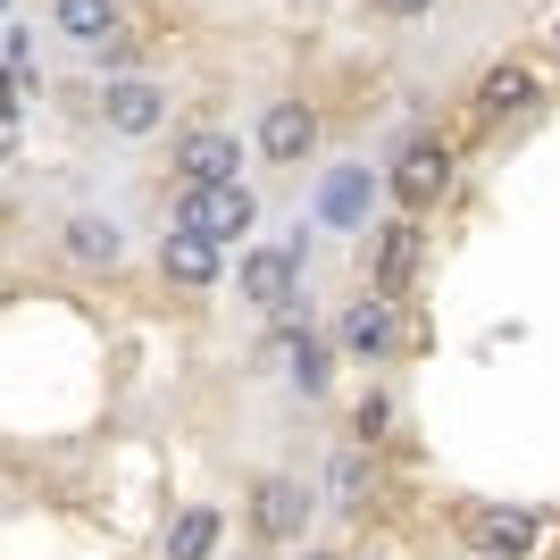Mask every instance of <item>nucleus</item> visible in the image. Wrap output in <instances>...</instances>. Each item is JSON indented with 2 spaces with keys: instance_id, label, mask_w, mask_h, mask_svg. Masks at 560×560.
Returning <instances> with one entry per match:
<instances>
[{
  "instance_id": "7ed1b4c3",
  "label": "nucleus",
  "mask_w": 560,
  "mask_h": 560,
  "mask_svg": "<svg viewBox=\"0 0 560 560\" xmlns=\"http://www.w3.org/2000/svg\"><path fill=\"white\" fill-rule=\"evenodd\" d=\"M318 511H327V493L310 486L302 468H268V477H252V502H243V518H252V536L268 544V552H302L310 527H318Z\"/></svg>"
},
{
  "instance_id": "6e6552de",
  "label": "nucleus",
  "mask_w": 560,
  "mask_h": 560,
  "mask_svg": "<svg viewBox=\"0 0 560 560\" xmlns=\"http://www.w3.org/2000/svg\"><path fill=\"white\" fill-rule=\"evenodd\" d=\"M167 226H192V234H210L218 252H234V243H252V234H259V185L243 176V185H201V192H176Z\"/></svg>"
},
{
  "instance_id": "9b49d317",
  "label": "nucleus",
  "mask_w": 560,
  "mask_h": 560,
  "mask_svg": "<svg viewBox=\"0 0 560 560\" xmlns=\"http://www.w3.org/2000/svg\"><path fill=\"white\" fill-rule=\"evenodd\" d=\"M419 268H427V218H376L369 226V293H410L419 284Z\"/></svg>"
},
{
  "instance_id": "39448f33",
  "label": "nucleus",
  "mask_w": 560,
  "mask_h": 560,
  "mask_svg": "<svg viewBox=\"0 0 560 560\" xmlns=\"http://www.w3.org/2000/svg\"><path fill=\"white\" fill-rule=\"evenodd\" d=\"M335 351H343V360H360V369H394L401 351H410V327H401V302L394 293H369V284H360V293H351L343 310H335Z\"/></svg>"
},
{
  "instance_id": "1a4fd4ad",
  "label": "nucleus",
  "mask_w": 560,
  "mask_h": 560,
  "mask_svg": "<svg viewBox=\"0 0 560 560\" xmlns=\"http://www.w3.org/2000/svg\"><path fill=\"white\" fill-rule=\"evenodd\" d=\"M252 160H268V167H310V160H318V101H310V93H268V101H259Z\"/></svg>"
},
{
  "instance_id": "2eb2a0df",
  "label": "nucleus",
  "mask_w": 560,
  "mask_h": 560,
  "mask_svg": "<svg viewBox=\"0 0 560 560\" xmlns=\"http://www.w3.org/2000/svg\"><path fill=\"white\" fill-rule=\"evenodd\" d=\"M50 34L93 59L101 43H117V34H126V0H50Z\"/></svg>"
},
{
  "instance_id": "f03ea898",
  "label": "nucleus",
  "mask_w": 560,
  "mask_h": 560,
  "mask_svg": "<svg viewBox=\"0 0 560 560\" xmlns=\"http://www.w3.org/2000/svg\"><path fill=\"white\" fill-rule=\"evenodd\" d=\"M243 167H252V135H234L226 117H185V126L167 135V176H176V192L243 185Z\"/></svg>"
},
{
  "instance_id": "f8f14e48",
  "label": "nucleus",
  "mask_w": 560,
  "mask_h": 560,
  "mask_svg": "<svg viewBox=\"0 0 560 560\" xmlns=\"http://www.w3.org/2000/svg\"><path fill=\"white\" fill-rule=\"evenodd\" d=\"M50 243H59V259L84 268V277H117V268L135 259V243H126V226H117L109 210H59Z\"/></svg>"
},
{
  "instance_id": "20e7f679",
  "label": "nucleus",
  "mask_w": 560,
  "mask_h": 560,
  "mask_svg": "<svg viewBox=\"0 0 560 560\" xmlns=\"http://www.w3.org/2000/svg\"><path fill=\"white\" fill-rule=\"evenodd\" d=\"M452 176H460L452 142H444V135H427V126H401L394 160H385V201H394L401 218H427V210L452 192Z\"/></svg>"
},
{
  "instance_id": "ddd939ff",
  "label": "nucleus",
  "mask_w": 560,
  "mask_h": 560,
  "mask_svg": "<svg viewBox=\"0 0 560 560\" xmlns=\"http://www.w3.org/2000/svg\"><path fill=\"white\" fill-rule=\"evenodd\" d=\"M151 268H160V284H176V293L226 284V252H218L210 234H192V226H167L160 243H151Z\"/></svg>"
},
{
  "instance_id": "dca6fc26",
  "label": "nucleus",
  "mask_w": 560,
  "mask_h": 560,
  "mask_svg": "<svg viewBox=\"0 0 560 560\" xmlns=\"http://www.w3.org/2000/svg\"><path fill=\"white\" fill-rule=\"evenodd\" d=\"M536 544H544V511H468V552L527 560Z\"/></svg>"
},
{
  "instance_id": "0eeeda50",
  "label": "nucleus",
  "mask_w": 560,
  "mask_h": 560,
  "mask_svg": "<svg viewBox=\"0 0 560 560\" xmlns=\"http://www.w3.org/2000/svg\"><path fill=\"white\" fill-rule=\"evenodd\" d=\"M167 109H176V93H167V75H101V93H93V117H101V135L109 142H151L167 135Z\"/></svg>"
},
{
  "instance_id": "f3484780",
  "label": "nucleus",
  "mask_w": 560,
  "mask_h": 560,
  "mask_svg": "<svg viewBox=\"0 0 560 560\" xmlns=\"http://www.w3.org/2000/svg\"><path fill=\"white\" fill-rule=\"evenodd\" d=\"M218 544H226V511L218 502H185L160 527V560H218Z\"/></svg>"
},
{
  "instance_id": "6ab92c4d",
  "label": "nucleus",
  "mask_w": 560,
  "mask_h": 560,
  "mask_svg": "<svg viewBox=\"0 0 560 560\" xmlns=\"http://www.w3.org/2000/svg\"><path fill=\"white\" fill-rule=\"evenodd\" d=\"M0 68H9L18 93H43V50H34V25H25V18L0 25Z\"/></svg>"
},
{
  "instance_id": "aec40b11",
  "label": "nucleus",
  "mask_w": 560,
  "mask_h": 560,
  "mask_svg": "<svg viewBox=\"0 0 560 560\" xmlns=\"http://www.w3.org/2000/svg\"><path fill=\"white\" fill-rule=\"evenodd\" d=\"M385 435H394V394H385V385H369V394L351 401V444H385Z\"/></svg>"
},
{
  "instance_id": "a211bd4d",
  "label": "nucleus",
  "mask_w": 560,
  "mask_h": 560,
  "mask_svg": "<svg viewBox=\"0 0 560 560\" xmlns=\"http://www.w3.org/2000/svg\"><path fill=\"white\" fill-rule=\"evenodd\" d=\"M369 486H376L369 444H351V435H343V444H327V486H318V493H327V511H335V518H351L360 502H369Z\"/></svg>"
},
{
  "instance_id": "f257e3e1",
  "label": "nucleus",
  "mask_w": 560,
  "mask_h": 560,
  "mask_svg": "<svg viewBox=\"0 0 560 560\" xmlns=\"http://www.w3.org/2000/svg\"><path fill=\"white\" fill-rule=\"evenodd\" d=\"M310 218H293V226L277 234V243H252V252L234 259V302L252 310V318H268V327H293L310 310Z\"/></svg>"
},
{
  "instance_id": "4be33fe9",
  "label": "nucleus",
  "mask_w": 560,
  "mask_h": 560,
  "mask_svg": "<svg viewBox=\"0 0 560 560\" xmlns=\"http://www.w3.org/2000/svg\"><path fill=\"white\" fill-rule=\"evenodd\" d=\"M293 560H335V552H327V544H302V552H293Z\"/></svg>"
},
{
  "instance_id": "412c9836",
  "label": "nucleus",
  "mask_w": 560,
  "mask_h": 560,
  "mask_svg": "<svg viewBox=\"0 0 560 560\" xmlns=\"http://www.w3.org/2000/svg\"><path fill=\"white\" fill-rule=\"evenodd\" d=\"M444 0H360V18H376V25H419V18H435Z\"/></svg>"
},
{
  "instance_id": "423d86ee",
  "label": "nucleus",
  "mask_w": 560,
  "mask_h": 560,
  "mask_svg": "<svg viewBox=\"0 0 560 560\" xmlns=\"http://www.w3.org/2000/svg\"><path fill=\"white\" fill-rule=\"evenodd\" d=\"M376 201H385V167H369V160H327L318 176H310V226L369 234Z\"/></svg>"
},
{
  "instance_id": "4468645a",
  "label": "nucleus",
  "mask_w": 560,
  "mask_h": 560,
  "mask_svg": "<svg viewBox=\"0 0 560 560\" xmlns=\"http://www.w3.org/2000/svg\"><path fill=\"white\" fill-rule=\"evenodd\" d=\"M544 101V84H536V68H527V59H493L486 75H477V93H468V117H477V126H511V117H527Z\"/></svg>"
},
{
  "instance_id": "5701e85b",
  "label": "nucleus",
  "mask_w": 560,
  "mask_h": 560,
  "mask_svg": "<svg viewBox=\"0 0 560 560\" xmlns=\"http://www.w3.org/2000/svg\"><path fill=\"white\" fill-rule=\"evenodd\" d=\"M9 9H18V0H0V25H9Z\"/></svg>"
},
{
  "instance_id": "9d476101",
  "label": "nucleus",
  "mask_w": 560,
  "mask_h": 560,
  "mask_svg": "<svg viewBox=\"0 0 560 560\" xmlns=\"http://www.w3.org/2000/svg\"><path fill=\"white\" fill-rule=\"evenodd\" d=\"M268 351H277V385L293 401H335V335L327 327H310V318H293V327L268 335Z\"/></svg>"
}]
</instances>
